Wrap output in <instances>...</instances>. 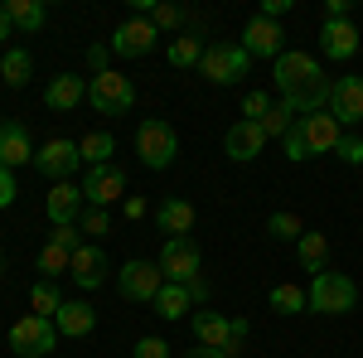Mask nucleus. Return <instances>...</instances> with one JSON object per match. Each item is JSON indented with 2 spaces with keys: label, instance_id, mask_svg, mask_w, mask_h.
<instances>
[{
  "label": "nucleus",
  "instance_id": "obj_8",
  "mask_svg": "<svg viewBox=\"0 0 363 358\" xmlns=\"http://www.w3.org/2000/svg\"><path fill=\"white\" fill-rule=\"evenodd\" d=\"M247 49L242 44H208L203 49V58H199V73L208 78V83H218V87H228V83H238V78H247Z\"/></svg>",
  "mask_w": 363,
  "mask_h": 358
},
{
  "label": "nucleus",
  "instance_id": "obj_20",
  "mask_svg": "<svg viewBox=\"0 0 363 358\" xmlns=\"http://www.w3.org/2000/svg\"><path fill=\"white\" fill-rule=\"evenodd\" d=\"M150 213H155V228L165 237H189L194 233V203H184V198H160Z\"/></svg>",
  "mask_w": 363,
  "mask_h": 358
},
{
  "label": "nucleus",
  "instance_id": "obj_37",
  "mask_svg": "<svg viewBox=\"0 0 363 358\" xmlns=\"http://www.w3.org/2000/svg\"><path fill=\"white\" fill-rule=\"evenodd\" d=\"M267 111H272V97H267V92H257V87H252L247 97H242V121H262V116H267Z\"/></svg>",
  "mask_w": 363,
  "mask_h": 358
},
{
  "label": "nucleus",
  "instance_id": "obj_45",
  "mask_svg": "<svg viewBox=\"0 0 363 358\" xmlns=\"http://www.w3.org/2000/svg\"><path fill=\"white\" fill-rule=\"evenodd\" d=\"M121 213H126V218L136 223V218H145V213H150V203H145V198H136V194H131V198H126V203H121Z\"/></svg>",
  "mask_w": 363,
  "mask_h": 358
},
{
  "label": "nucleus",
  "instance_id": "obj_22",
  "mask_svg": "<svg viewBox=\"0 0 363 358\" xmlns=\"http://www.w3.org/2000/svg\"><path fill=\"white\" fill-rule=\"evenodd\" d=\"M54 325H58L63 339H83V334L97 330V310H92L87 301H63V310L54 315Z\"/></svg>",
  "mask_w": 363,
  "mask_h": 358
},
{
  "label": "nucleus",
  "instance_id": "obj_9",
  "mask_svg": "<svg viewBox=\"0 0 363 358\" xmlns=\"http://www.w3.org/2000/svg\"><path fill=\"white\" fill-rule=\"evenodd\" d=\"M160 286H165V276H160V262H126L121 272H116V291L126 296V301H155L160 296Z\"/></svg>",
  "mask_w": 363,
  "mask_h": 358
},
{
  "label": "nucleus",
  "instance_id": "obj_44",
  "mask_svg": "<svg viewBox=\"0 0 363 358\" xmlns=\"http://www.w3.org/2000/svg\"><path fill=\"white\" fill-rule=\"evenodd\" d=\"M257 15H267V20H281V15H291V0H262V10Z\"/></svg>",
  "mask_w": 363,
  "mask_h": 358
},
{
  "label": "nucleus",
  "instance_id": "obj_35",
  "mask_svg": "<svg viewBox=\"0 0 363 358\" xmlns=\"http://www.w3.org/2000/svg\"><path fill=\"white\" fill-rule=\"evenodd\" d=\"M247 334H252L247 320H233V325H228V339H223V349H218V354H223V358H242V354H247Z\"/></svg>",
  "mask_w": 363,
  "mask_h": 358
},
{
  "label": "nucleus",
  "instance_id": "obj_34",
  "mask_svg": "<svg viewBox=\"0 0 363 358\" xmlns=\"http://www.w3.org/2000/svg\"><path fill=\"white\" fill-rule=\"evenodd\" d=\"M291 126H296V111L286 107V102H272V111L262 116V131H267V140H272V136L286 140V131H291Z\"/></svg>",
  "mask_w": 363,
  "mask_h": 358
},
{
  "label": "nucleus",
  "instance_id": "obj_42",
  "mask_svg": "<svg viewBox=\"0 0 363 358\" xmlns=\"http://www.w3.org/2000/svg\"><path fill=\"white\" fill-rule=\"evenodd\" d=\"M20 198V184H15V169H5L0 165V208H10Z\"/></svg>",
  "mask_w": 363,
  "mask_h": 358
},
{
  "label": "nucleus",
  "instance_id": "obj_48",
  "mask_svg": "<svg viewBox=\"0 0 363 358\" xmlns=\"http://www.w3.org/2000/svg\"><path fill=\"white\" fill-rule=\"evenodd\" d=\"M184 358H223V354H218V349H189Z\"/></svg>",
  "mask_w": 363,
  "mask_h": 358
},
{
  "label": "nucleus",
  "instance_id": "obj_10",
  "mask_svg": "<svg viewBox=\"0 0 363 358\" xmlns=\"http://www.w3.org/2000/svg\"><path fill=\"white\" fill-rule=\"evenodd\" d=\"M325 111L335 116L339 126L363 121V78H359V73H344V78L330 83V102H325Z\"/></svg>",
  "mask_w": 363,
  "mask_h": 358
},
{
  "label": "nucleus",
  "instance_id": "obj_46",
  "mask_svg": "<svg viewBox=\"0 0 363 358\" xmlns=\"http://www.w3.org/2000/svg\"><path fill=\"white\" fill-rule=\"evenodd\" d=\"M349 10H354L349 0H330V5H325V20H349Z\"/></svg>",
  "mask_w": 363,
  "mask_h": 358
},
{
  "label": "nucleus",
  "instance_id": "obj_25",
  "mask_svg": "<svg viewBox=\"0 0 363 358\" xmlns=\"http://www.w3.org/2000/svg\"><path fill=\"white\" fill-rule=\"evenodd\" d=\"M5 15H10V25L25 29V34H39V29H44V20H49L44 0H5Z\"/></svg>",
  "mask_w": 363,
  "mask_h": 358
},
{
  "label": "nucleus",
  "instance_id": "obj_19",
  "mask_svg": "<svg viewBox=\"0 0 363 358\" xmlns=\"http://www.w3.org/2000/svg\"><path fill=\"white\" fill-rule=\"evenodd\" d=\"M68 276H73L83 291H97V286L107 281V252L92 247V242H83V247L73 252V267H68Z\"/></svg>",
  "mask_w": 363,
  "mask_h": 358
},
{
  "label": "nucleus",
  "instance_id": "obj_40",
  "mask_svg": "<svg viewBox=\"0 0 363 358\" xmlns=\"http://www.w3.org/2000/svg\"><path fill=\"white\" fill-rule=\"evenodd\" d=\"M335 155L344 160V165H363V140H359V136H344Z\"/></svg>",
  "mask_w": 363,
  "mask_h": 358
},
{
  "label": "nucleus",
  "instance_id": "obj_49",
  "mask_svg": "<svg viewBox=\"0 0 363 358\" xmlns=\"http://www.w3.org/2000/svg\"><path fill=\"white\" fill-rule=\"evenodd\" d=\"M0 276H5V257H0Z\"/></svg>",
  "mask_w": 363,
  "mask_h": 358
},
{
  "label": "nucleus",
  "instance_id": "obj_24",
  "mask_svg": "<svg viewBox=\"0 0 363 358\" xmlns=\"http://www.w3.org/2000/svg\"><path fill=\"white\" fill-rule=\"evenodd\" d=\"M155 315L160 320H184L189 310H194V296H189V286H174V281H165L160 286V296H155Z\"/></svg>",
  "mask_w": 363,
  "mask_h": 358
},
{
  "label": "nucleus",
  "instance_id": "obj_27",
  "mask_svg": "<svg viewBox=\"0 0 363 358\" xmlns=\"http://www.w3.org/2000/svg\"><path fill=\"white\" fill-rule=\"evenodd\" d=\"M296 252H301V267H306L310 276H320L325 262H330V237H325V233H306V237L296 242Z\"/></svg>",
  "mask_w": 363,
  "mask_h": 358
},
{
  "label": "nucleus",
  "instance_id": "obj_26",
  "mask_svg": "<svg viewBox=\"0 0 363 358\" xmlns=\"http://www.w3.org/2000/svg\"><path fill=\"white\" fill-rule=\"evenodd\" d=\"M112 150H116L112 131H87V136L78 140V155H83V165H87V169L112 165Z\"/></svg>",
  "mask_w": 363,
  "mask_h": 358
},
{
  "label": "nucleus",
  "instance_id": "obj_18",
  "mask_svg": "<svg viewBox=\"0 0 363 358\" xmlns=\"http://www.w3.org/2000/svg\"><path fill=\"white\" fill-rule=\"evenodd\" d=\"M78 208H83V184H68V179H58L49 198H44V213L54 228H68V223H78Z\"/></svg>",
  "mask_w": 363,
  "mask_h": 358
},
{
  "label": "nucleus",
  "instance_id": "obj_7",
  "mask_svg": "<svg viewBox=\"0 0 363 358\" xmlns=\"http://www.w3.org/2000/svg\"><path fill=\"white\" fill-rule=\"evenodd\" d=\"M54 344H58V325L44 315H25V320L10 325V349L20 358H44L54 354Z\"/></svg>",
  "mask_w": 363,
  "mask_h": 358
},
{
  "label": "nucleus",
  "instance_id": "obj_41",
  "mask_svg": "<svg viewBox=\"0 0 363 358\" xmlns=\"http://www.w3.org/2000/svg\"><path fill=\"white\" fill-rule=\"evenodd\" d=\"M49 242H58V247H68V252H78L83 247V233H78V223H68V228H54V237Z\"/></svg>",
  "mask_w": 363,
  "mask_h": 358
},
{
  "label": "nucleus",
  "instance_id": "obj_21",
  "mask_svg": "<svg viewBox=\"0 0 363 358\" xmlns=\"http://www.w3.org/2000/svg\"><path fill=\"white\" fill-rule=\"evenodd\" d=\"M83 97H87V78H78V73H58L54 83L44 87V107L49 111H73Z\"/></svg>",
  "mask_w": 363,
  "mask_h": 358
},
{
  "label": "nucleus",
  "instance_id": "obj_11",
  "mask_svg": "<svg viewBox=\"0 0 363 358\" xmlns=\"http://www.w3.org/2000/svg\"><path fill=\"white\" fill-rule=\"evenodd\" d=\"M83 165V155H78V140H63V136H54L49 145H39L34 150V169L44 174V179H68L73 169Z\"/></svg>",
  "mask_w": 363,
  "mask_h": 358
},
{
  "label": "nucleus",
  "instance_id": "obj_5",
  "mask_svg": "<svg viewBox=\"0 0 363 358\" xmlns=\"http://www.w3.org/2000/svg\"><path fill=\"white\" fill-rule=\"evenodd\" d=\"M87 97H92V111H102V116H126V111L136 107V83L126 78V73H97L92 83H87Z\"/></svg>",
  "mask_w": 363,
  "mask_h": 358
},
{
  "label": "nucleus",
  "instance_id": "obj_38",
  "mask_svg": "<svg viewBox=\"0 0 363 358\" xmlns=\"http://www.w3.org/2000/svg\"><path fill=\"white\" fill-rule=\"evenodd\" d=\"M131 358H169V344L160 339V334H145V339H136Z\"/></svg>",
  "mask_w": 363,
  "mask_h": 358
},
{
  "label": "nucleus",
  "instance_id": "obj_1",
  "mask_svg": "<svg viewBox=\"0 0 363 358\" xmlns=\"http://www.w3.org/2000/svg\"><path fill=\"white\" fill-rule=\"evenodd\" d=\"M272 83H277L281 102L296 111V116L325 111V102H330V83H325V68H320V58H315V54H296V49H286V54L272 63Z\"/></svg>",
  "mask_w": 363,
  "mask_h": 358
},
{
  "label": "nucleus",
  "instance_id": "obj_2",
  "mask_svg": "<svg viewBox=\"0 0 363 358\" xmlns=\"http://www.w3.org/2000/svg\"><path fill=\"white\" fill-rule=\"evenodd\" d=\"M339 140H344V126H339L330 111H310V116H296V126L286 131V160H315V155H335Z\"/></svg>",
  "mask_w": 363,
  "mask_h": 358
},
{
  "label": "nucleus",
  "instance_id": "obj_29",
  "mask_svg": "<svg viewBox=\"0 0 363 358\" xmlns=\"http://www.w3.org/2000/svg\"><path fill=\"white\" fill-rule=\"evenodd\" d=\"M29 73H34V58H29L25 49H5V58H0V78H5V87H25Z\"/></svg>",
  "mask_w": 363,
  "mask_h": 358
},
{
  "label": "nucleus",
  "instance_id": "obj_16",
  "mask_svg": "<svg viewBox=\"0 0 363 358\" xmlns=\"http://www.w3.org/2000/svg\"><path fill=\"white\" fill-rule=\"evenodd\" d=\"M262 145H267L262 121H238V126H228V136H223L228 160H238V165H252V160L262 155Z\"/></svg>",
  "mask_w": 363,
  "mask_h": 358
},
{
  "label": "nucleus",
  "instance_id": "obj_32",
  "mask_svg": "<svg viewBox=\"0 0 363 358\" xmlns=\"http://www.w3.org/2000/svg\"><path fill=\"white\" fill-rule=\"evenodd\" d=\"M199 58H203V39H199V34H179V39L169 44V63H174V68H199Z\"/></svg>",
  "mask_w": 363,
  "mask_h": 358
},
{
  "label": "nucleus",
  "instance_id": "obj_47",
  "mask_svg": "<svg viewBox=\"0 0 363 358\" xmlns=\"http://www.w3.org/2000/svg\"><path fill=\"white\" fill-rule=\"evenodd\" d=\"M10 34H15V25H10V15H5V5H0V44H5Z\"/></svg>",
  "mask_w": 363,
  "mask_h": 358
},
{
  "label": "nucleus",
  "instance_id": "obj_23",
  "mask_svg": "<svg viewBox=\"0 0 363 358\" xmlns=\"http://www.w3.org/2000/svg\"><path fill=\"white\" fill-rule=\"evenodd\" d=\"M194 339H199V349H223V339H228V315H218V310H194Z\"/></svg>",
  "mask_w": 363,
  "mask_h": 358
},
{
  "label": "nucleus",
  "instance_id": "obj_17",
  "mask_svg": "<svg viewBox=\"0 0 363 358\" xmlns=\"http://www.w3.org/2000/svg\"><path fill=\"white\" fill-rule=\"evenodd\" d=\"M0 165L5 169L34 165V140H29L25 121H0Z\"/></svg>",
  "mask_w": 363,
  "mask_h": 358
},
{
  "label": "nucleus",
  "instance_id": "obj_3",
  "mask_svg": "<svg viewBox=\"0 0 363 358\" xmlns=\"http://www.w3.org/2000/svg\"><path fill=\"white\" fill-rule=\"evenodd\" d=\"M310 315H349L354 305H359V286H354V276L344 272H325L310 276Z\"/></svg>",
  "mask_w": 363,
  "mask_h": 358
},
{
  "label": "nucleus",
  "instance_id": "obj_36",
  "mask_svg": "<svg viewBox=\"0 0 363 358\" xmlns=\"http://www.w3.org/2000/svg\"><path fill=\"white\" fill-rule=\"evenodd\" d=\"M155 29H174V25H184V10L179 5H150V15H145Z\"/></svg>",
  "mask_w": 363,
  "mask_h": 358
},
{
  "label": "nucleus",
  "instance_id": "obj_31",
  "mask_svg": "<svg viewBox=\"0 0 363 358\" xmlns=\"http://www.w3.org/2000/svg\"><path fill=\"white\" fill-rule=\"evenodd\" d=\"M73 267V252L58 247V242H49V247L39 252V281H58V276Z\"/></svg>",
  "mask_w": 363,
  "mask_h": 358
},
{
  "label": "nucleus",
  "instance_id": "obj_43",
  "mask_svg": "<svg viewBox=\"0 0 363 358\" xmlns=\"http://www.w3.org/2000/svg\"><path fill=\"white\" fill-rule=\"evenodd\" d=\"M107 63H112V49H107V44H92V49H87V68H92V78L107 73Z\"/></svg>",
  "mask_w": 363,
  "mask_h": 358
},
{
  "label": "nucleus",
  "instance_id": "obj_6",
  "mask_svg": "<svg viewBox=\"0 0 363 358\" xmlns=\"http://www.w3.org/2000/svg\"><path fill=\"white\" fill-rule=\"evenodd\" d=\"M160 276L174 281V286H189L194 276H203V252H199L194 237H165V247H160Z\"/></svg>",
  "mask_w": 363,
  "mask_h": 358
},
{
  "label": "nucleus",
  "instance_id": "obj_33",
  "mask_svg": "<svg viewBox=\"0 0 363 358\" xmlns=\"http://www.w3.org/2000/svg\"><path fill=\"white\" fill-rule=\"evenodd\" d=\"M267 233H272L277 242H301V237H306V223H301V213H272V218H267Z\"/></svg>",
  "mask_w": 363,
  "mask_h": 358
},
{
  "label": "nucleus",
  "instance_id": "obj_14",
  "mask_svg": "<svg viewBox=\"0 0 363 358\" xmlns=\"http://www.w3.org/2000/svg\"><path fill=\"white\" fill-rule=\"evenodd\" d=\"M363 34L354 20H320V49L325 58H335V63H349V58L359 54Z\"/></svg>",
  "mask_w": 363,
  "mask_h": 358
},
{
  "label": "nucleus",
  "instance_id": "obj_30",
  "mask_svg": "<svg viewBox=\"0 0 363 358\" xmlns=\"http://www.w3.org/2000/svg\"><path fill=\"white\" fill-rule=\"evenodd\" d=\"M272 310H281V315H306L310 310V296L301 291V286H272Z\"/></svg>",
  "mask_w": 363,
  "mask_h": 358
},
{
  "label": "nucleus",
  "instance_id": "obj_28",
  "mask_svg": "<svg viewBox=\"0 0 363 358\" xmlns=\"http://www.w3.org/2000/svg\"><path fill=\"white\" fill-rule=\"evenodd\" d=\"M58 310H63L58 281H34V286H29V315H44V320H54Z\"/></svg>",
  "mask_w": 363,
  "mask_h": 358
},
{
  "label": "nucleus",
  "instance_id": "obj_15",
  "mask_svg": "<svg viewBox=\"0 0 363 358\" xmlns=\"http://www.w3.org/2000/svg\"><path fill=\"white\" fill-rule=\"evenodd\" d=\"M121 189H126V174L116 165H97V169H87V179H83V203L87 208H107V203L121 198Z\"/></svg>",
  "mask_w": 363,
  "mask_h": 358
},
{
  "label": "nucleus",
  "instance_id": "obj_39",
  "mask_svg": "<svg viewBox=\"0 0 363 358\" xmlns=\"http://www.w3.org/2000/svg\"><path fill=\"white\" fill-rule=\"evenodd\" d=\"M112 228V218H107V208H87L83 218H78V233H92V237H102Z\"/></svg>",
  "mask_w": 363,
  "mask_h": 358
},
{
  "label": "nucleus",
  "instance_id": "obj_13",
  "mask_svg": "<svg viewBox=\"0 0 363 358\" xmlns=\"http://www.w3.org/2000/svg\"><path fill=\"white\" fill-rule=\"evenodd\" d=\"M242 49H247V58H272V63H277V58L286 54V34H281L277 20L252 15L247 29H242Z\"/></svg>",
  "mask_w": 363,
  "mask_h": 358
},
{
  "label": "nucleus",
  "instance_id": "obj_12",
  "mask_svg": "<svg viewBox=\"0 0 363 358\" xmlns=\"http://www.w3.org/2000/svg\"><path fill=\"white\" fill-rule=\"evenodd\" d=\"M155 39H160V29L150 25L145 15H131L126 25H116V34H112V54H121V58H145L150 49H155Z\"/></svg>",
  "mask_w": 363,
  "mask_h": 358
},
{
  "label": "nucleus",
  "instance_id": "obj_4",
  "mask_svg": "<svg viewBox=\"0 0 363 358\" xmlns=\"http://www.w3.org/2000/svg\"><path fill=\"white\" fill-rule=\"evenodd\" d=\"M136 155L145 169H169L174 165V155H179V136H174V126L160 121V116H145L136 126Z\"/></svg>",
  "mask_w": 363,
  "mask_h": 358
}]
</instances>
